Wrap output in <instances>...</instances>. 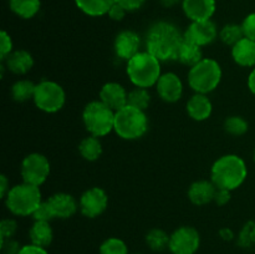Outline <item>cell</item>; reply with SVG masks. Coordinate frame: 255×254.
Returning a JSON list of instances; mask_svg holds the SVG:
<instances>
[{
  "mask_svg": "<svg viewBox=\"0 0 255 254\" xmlns=\"http://www.w3.org/2000/svg\"><path fill=\"white\" fill-rule=\"evenodd\" d=\"M117 0H75L77 7L90 16H101L109 12Z\"/></svg>",
  "mask_w": 255,
  "mask_h": 254,
  "instance_id": "cb8c5ba5",
  "label": "cell"
},
{
  "mask_svg": "<svg viewBox=\"0 0 255 254\" xmlns=\"http://www.w3.org/2000/svg\"><path fill=\"white\" fill-rule=\"evenodd\" d=\"M29 238L31 244L46 248L54 239V231L49 222L35 221L29 231Z\"/></svg>",
  "mask_w": 255,
  "mask_h": 254,
  "instance_id": "7402d4cb",
  "label": "cell"
},
{
  "mask_svg": "<svg viewBox=\"0 0 255 254\" xmlns=\"http://www.w3.org/2000/svg\"><path fill=\"white\" fill-rule=\"evenodd\" d=\"M127 95L122 85L117 82H107L100 90V101L104 102L112 111L117 112L127 105Z\"/></svg>",
  "mask_w": 255,
  "mask_h": 254,
  "instance_id": "9a60e30c",
  "label": "cell"
},
{
  "mask_svg": "<svg viewBox=\"0 0 255 254\" xmlns=\"http://www.w3.org/2000/svg\"><path fill=\"white\" fill-rule=\"evenodd\" d=\"M47 202H49L50 207H51V211L54 213L55 218L60 219H67L72 217L80 207V204L77 203L74 196L69 193H64V192L52 194L51 197L47 198Z\"/></svg>",
  "mask_w": 255,
  "mask_h": 254,
  "instance_id": "e0dca14e",
  "label": "cell"
},
{
  "mask_svg": "<svg viewBox=\"0 0 255 254\" xmlns=\"http://www.w3.org/2000/svg\"><path fill=\"white\" fill-rule=\"evenodd\" d=\"M232 57L243 67H255V41L243 37L232 47Z\"/></svg>",
  "mask_w": 255,
  "mask_h": 254,
  "instance_id": "ffe728a7",
  "label": "cell"
},
{
  "mask_svg": "<svg viewBox=\"0 0 255 254\" xmlns=\"http://www.w3.org/2000/svg\"><path fill=\"white\" fill-rule=\"evenodd\" d=\"M80 211L87 218H96L101 216L107 208L109 197L100 187H92L85 191L80 197Z\"/></svg>",
  "mask_w": 255,
  "mask_h": 254,
  "instance_id": "8fae6325",
  "label": "cell"
},
{
  "mask_svg": "<svg viewBox=\"0 0 255 254\" xmlns=\"http://www.w3.org/2000/svg\"><path fill=\"white\" fill-rule=\"evenodd\" d=\"M139 45H141V39L136 32L132 30H124L115 39L114 47L116 56L128 61L134 55L138 54Z\"/></svg>",
  "mask_w": 255,
  "mask_h": 254,
  "instance_id": "5bb4252c",
  "label": "cell"
},
{
  "mask_svg": "<svg viewBox=\"0 0 255 254\" xmlns=\"http://www.w3.org/2000/svg\"><path fill=\"white\" fill-rule=\"evenodd\" d=\"M126 12H127L126 10H125L124 7L116 1L114 5H112L111 9L109 10L107 15L110 16V19L115 20V21H121V20L125 17V15H126Z\"/></svg>",
  "mask_w": 255,
  "mask_h": 254,
  "instance_id": "60d3db41",
  "label": "cell"
},
{
  "mask_svg": "<svg viewBox=\"0 0 255 254\" xmlns=\"http://www.w3.org/2000/svg\"><path fill=\"white\" fill-rule=\"evenodd\" d=\"M10 187H9V181H7V177L5 174L0 176V194H1L2 198L6 197V194L9 193Z\"/></svg>",
  "mask_w": 255,
  "mask_h": 254,
  "instance_id": "7bdbcfd3",
  "label": "cell"
},
{
  "mask_svg": "<svg viewBox=\"0 0 255 254\" xmlns=\"http://www.w3.org/2000/svg\"><path fill=\"white\" fill-rule=\"evenodd\" d=\"M21 249V246L19 244V242L15 241V239L9 238L1 241V252L2 254H17Z\"/></svg>",
  "mask_w": 255,
  "mask_h": 254,
  "instance_id": "74e56055",
  "label": "cell"
},
{
  "mask_svg": "<svg viewBox=\"0 0 255 254\" xmlns=\"http://www.w3.org/2000/svg\"><path fill=\"white\" fill-rule=\"evenodd\" d=\"M79 152L82 156V158L86 161L94 162L100 158L102 154V143L100 141L99 137L96 136H90L85 137L79 144Z\"/></svg>",
  "mask_w": 255,
  "mask_h": 254,
  "instance_id": "d4e9b609",
  "label": "cell"
},
{
  "mask_svg": "<svg viewBox=\"0 0 255 254\" xmlns=\"http://www.w3.org/2000/svg\"><path fill=\"white\" fill-rule=\"evenodd\" d=\"M146 243L152 251L162 252L168 248L169 236L166 232L162 231V229H151L146 236Z\"/></svg>",
  "mask_w": 255,
  "mask_h": 254,
  "instance_id": "f1b7e54d",
  "label": "cell"
},
{
  "mask_svg": "<svg viewBox=\"0 0 255 254\" xmlns=\"http://www.w3.org/2000/svg\"><path fill=\"white\" fill-rule=\"evenodd\" d=\"M218 36V29L212 20H204V21H192L183 32L184 40L198 46H206L212 44Z\"/></svg>",
  "mask_w": 255,
  "mask_h": 254,
  "instance_id": "7c38bea8",
  "label": "cell"
},
{
  "mask_svg": "<svg viewBox=\"0 0 255 254\" xmlns=\"http://www.w3.org/2000/svg\"><path fill=\"white\" fill-rule=\"evenodd\" d=\"M238 246L244 249L255 248V222H247L241 229L238 236Z\"/></svg>",
  "mask_w": 255,
  "mask_h": 254,
  "instance_id": "4dcf8cb0",
  "label": "cell"
},
{
  "mask_svg": "<svg viewBox=\"0 0 255 254\" xmlns=\"http://www.w3.org/2000/svg\"><path fill=\"white\" fill-rule=\"evenodd\" d=\"M247 176V164L238 154H224L212 166L211 181L217 188L234 191L244 183Z\"/></svg>",
  "mask_w": 255,
  "mask_h": 254,
  "instance_id": "7a4b0ae2",
  "label": "cell"
},
{
  "mask_svg": "<svg viewBox=\"0 0 255 254\" xmlns=\"http://www.w3.org/2000/svg\"><path fill=\"white\" fill-rule=\"evenodd\" d=\"M254 161H255V149H254Z\"/></svg>",
  "mask_w": 255,
  "mask_h": 254,
  "instance_id": "7dc6e473",
  "label": "cell"
},
{
  "mask_svg": "<svg viewBox=\"0 0 255 254\" xmlns=\"http://www.w3.org/2000/svg\"><path fill=\"white\" fill-rule=\"evenodd\" d=\"M146 0H117L120 5L124 7L126 11H136L143 6Z\"/></svg>",
  "mask_w": 255,
  "mask_h": 254,
  "instance_id": "ab89813d",
  "label": "cell"
},
{
  "mask_svg": "<svg viewBox=\"0 0 255 254\" xmlns=\"http://www.w3.org/2000/svg\"><path fill=\"white\" fill-rule=\"evenodd\" d=\"M157 92L163 101L173 104L182 97L183 94V84L178 75L174 72L162 74L156 84Z\"/></svg>",
  "mask_w": 255,
  "mask_h": 254,
  "instance_id": "4fadbf2b",
  "label": "cell"
},
{
  "mask_svg": "<svg viewBox=\"0 0 255 254\" xmlns=\"http://www.w3.org/2000/svg\"><path fill=\"white\" fill-rule=\"evenodd\" d=\"M222 80V67L218 61L209 57L192 66L188 72L189 87L197 94H209L219 86Z\"/></svg>",
  "mask_w": 255,
  "mask_h": 254,
  "instance_id": "5b68a950",
  "label": "cell"
},
{
  "mask_svg": "<svg viewBox=\"0 0 255 254\" xmlns=\"http://www.w3.org/2000/svg\"><path fill=\"white\" fill-rule=\"evenodd\" d=\"M133 254H138V253H133Z\"/></svg>",
  "mask_w": 255,
  "mask_h": 254,
  "instance_id": "c3c4849f",
  "label": "cell"
},
{
  "mask_svg": "<svg viewBox=\"0 0 255 254\" xmlns=\"http://www.w3.org/2000/svg\"><path fill=\"white\" fill-rule=\"evenodd\" d=\"M242 27H243L244 36L255 41V12L249 14L248 16L243 20Z\"/></svg>",
  "mask_w": 255,
  "mask_h": 254,
  "instance_id": "8d00e7d4",
  "label": "cell"
},
{
  "mask_svg": "<svg viewBox=\"0 0 255 254\" xmlns=\"http://www.w3.org/2000/svg\"><path fill=\"white\" fill-rule=\"evenodd\" d=\"M219 236H221L222 239H224V241H232V239L234 238L233 231L229 228H222L221 231H219Z\"/></svg>",
  "mask_w": 255,
  "mask_h": 254,
  "instance_id": "ee69618b",
  "label": "cell"
},
{
  "mask_svg": "<svg viewBox=\"0 0 255 254\" xmlns=\"http://www.w3.org/2000/svg\"><path fill=\"white\" fill-rule=\"evenodd\" d=\"M183 40V34L176 25L168 21H157L147 31L146 51L161 62L174 61Z\"/></svg>",
  "mask_w": 255,
  "mask_h": 254,
  "instance_id": "6da1fadb",
  "label": "cell"
},
{
  "mask_svg": "<svg viewBox=\"0 0 255 254\" xmlns=\"http://www.w3.org/2000/svg\"><path fill=\"white\" fill-rule=\"evenodd\" d=\"M203 59L204 57H203V52H202L201 46L193 44V42L187 41V40H183V42H182L181 47H179L178 50L177 61L192 67L196 64H198V62Z\"/></svg>",
  "mask_w": 255,
  "mask_h": 254,
  "instance_id": "603a6c76",
  "label": "cell"
},
{
  "mask_svg": "<svg viewBox=\"0 0 255 254\" xmlns=\"http://www.w3.org/2000/svg\"><path fill=\"white\" fill-rule=\"evenodd\" d=\"M148 129V119L143 110L126 105L115 114L114 131L121 138L133 141L141 138Z\"/></svg>",
  "mask_w": 255,
  "mask_h": 254,
  "instance_id": "277c9868",
  "label": "cell"
},
{
  "mask_svg": "<svg viewBox=\"0 0 255 254\" xmlns=\"http://www.w3.org/2000/svg\"><path fill=\"white\" fill-rule=\"evenodd\" d=\"M213 111V105L207 95L194 94L187 102V112L194 121H206Z\"/></svg>",
  "mask_w": 255,
  "mask_h": 254,
  "instance_id": "ac0fdd59",
  "label": "cell"
},
{
  "mask_svg": "<svg viewBox=\"0 0 255 254\" xmlns=\"http://www.w3.org/2000/svg\"><path fill=\"white\" fill-rule=\"evenodd\" d=\"M12 52V40L6 31L0 32V59L4 61L6 56Z\"/></svg>",
  "mask_w": 255,
  "mask_h": 254,
  "instance_id": "d590c367",
  "label": "cell"
},
{
  "mask_svg": "<svg viewBox=\"0 0 255 254\" xmlns=\"http://www.w3.org/2000/svg\"><path fill=\"white\" fill-rule=\"evenodd\" d=\"M217 187L212 181H197L191 184L188 189V198L196 206H204L213 201Z\"/></svg>",
  "mask_w": 255,
  "mask_h": 254,
  "instance_id": "44dd1931",
  "label": "cell"
},
{
  "mask_svg": "<svg viewBox=\"0 0 255 254\" xmlns=\"http://www.w3.org/2000/svg\"><path fill=\"white\" fill-rule=\"evenodd\" d=\"M126 72L134 86L148 89L161 77V61L148 51H139L127 61Z\"/></svg>",
  "mask_w": 255,
  "mask_h": 254,
  "instance_id": "3957f363",
  "label": "cell"
},
{
  "mask_svg": "<svg viewBox=\"0 0 255 254\" xmlns=\"http://www.w3.org/2000/svg\"><path fill=\"white\" fill-rule=\"evenodd\" d=\"M231 192L232 191H228V189L217 188L216 193H214L213 201L216 202L218 206H224V204H227L231 201Z\"/></svg>",
  "mask_w": 255,
  "mask_h": 254,
  "instance_id": "f35d334b",
  "label": "cell"
},
{
  "mask_svg": "<svg viewBox=\"0 0 255 254\" xmlns=\"http://www.w3.org/2000/svg\"><path fill=\"white\" fill-rule=\"evenodd\" d=\"M17 254H49L47 251L42 247L35 246V244H26V246H22L21 249Z\"/></svg>",
  "mask_w": 255,
  "mask_h": 254,
  "instance_id": "b9f144b4",
  "label": "cell"
},
{
  "mask_svg": "<svg viewBox=\"0 0 255 254\" xmlns=\"http://www.w3.org/2000/svg\"><path fill=\"white\" fill-rule=\"evenodd\" d=\"M179 1H181V0H159V2H161V4L166 7L174 6V5L178 4Z\"/></svg>",
  "mask_w": 255,
  "mask_h": 254,
  "instance_id": "bcb514c9",
  "label": "cell"
},
{
  "mask_svg": "<svg viewBox=\"0 0 255 254\" xmlns=\"http://www.w3.org/2000/svg\"><path fill=\"white\" fill-rule=\"evenodd\" d=\"M32 217H34L35 221H44V222H50L51 219H54V213L51 211V207H50L49 202L45 201L41 202L39 204L35 212L32 213Z\"/></svg>",
  "mask_w": 255,
  "mask_h": 254,
  "instance_id": "836d02e7",
  "label": "cell"
},
{
  "mask_svg": "<svg viewBox=\"0 0 255 254\" xmlns=\"http://www.w3.org/2000/svg\"><path fill=\"white\" fill-rule=\"evenodd\" d=\"M2 62L12 74L25 75L34 66V57L26 50H15Z\"/></svg>",
  "mask_w": 255,
  "mask_h": 254,
  "instance_id": "d6986e66",
  "label": "cell"
},
{
  "mask_svg": "<svg viewBox=\"0 0 255 254\" xmlns=\"http://www.w3.org/2000/svg\"><path fill=\"white\" fill-rule=\"evenodd\" d=\"M183 11L192 21L211 20L216 11V0H182Z\"/></svg>",
  "mask_w": 255,
  "mask_h": 254,
  "instance_id": "2e32d148",
  "label": "cell"
},
{
  "mask_svg": "<svg viewBox=\"0 0 255 254\" xmlns=\"http://www.w3.org/2000/svg\"><path fill=\"white\" fill-rule=\"evenodd\" d=\"M115 114L102 101H91L85 106L82 121L92 136L104 137L115 128Z\"/></svg>",
  "mask_w": 255,
  "mask_h": 254,
  "instance_id": "52a82bcc",
  "label": "cell"
},
{
  "mask_svg": "<svg viewBox=\"0 0 255 254\" xmlns=\"http://www.w3.org/2000/svg\"><path fill=\"white\" fill-rule=\"evenodd\" d=\"M34 104L41 111L54 114L64 107L66 94L61 85L50 80H42L36 85L34 94Z\"/></svg>",
  "mask_w": 255,
  "mask_h": 254,
  "instance_id": "ba28073f",
  "label": "cell"
},
{
  "mask_svg": "<svg viewBox=\"0 0 255 254\" xmlns=\"http://www.w3.org/2000/svg\"><path fill=\"white\" fill-rule=\"evenodd\" d=\"M17 231V223L15 219L6 218L2 219L1 223H0V237H1V241L4 239L12 238L15 236Z\"/></svg>",
  "mask_w": 255,
  "mask_h": 254,
  "instance_id": "e575fe53",
  "label": "cell"
},
{
  "mask_svg": "<svg viewBox=\"0 0 255 254\" xmlns=\"http://www.w3.org/2000/svg\"><path fill=\"white\" fill-rule=\"evenodd\" d=\"M149 102H151V95L148 90L143 87H134L127 95V105L136 109L146 111L147 107L149 106Z\"/></svg>",
  "mask_w": 255,
  "mask_h": 254,
  "instance_id": "f546056e",
  "label": "cell"
},
{
  "mask_svg": "<svg viewBox=\"0 0 255 254\" xmlns=\"http://www.w3.org/2000/svg\"><path fill=\"white\" fill-rule=\"evenodd\" d=\"M41 202V192L39 187L25 182L11 187L5 197L6 208L12 214L20 217L32 216Z\"/></svg>",
  "mask_w": 255,
  "mask_h": 254,
  "instance_id": "8992f818",
  "label": "cell"
},
{
  "mask_svg": "<svg viewBox=\"0 0 255 254\" xmlns=\"http://www.w3.org/2000/svg\"><path fill=\"white\" fill-rule=\"evenodd\" d=\"M100 254H129L126 243L122 239L111 237L100 246Z\"/></svg>",
  "mask_w": 255,
  "mask_h": 254,
  "instance_id": "d6a6232c",
  "label": "cell"
},
{
  "mask_svg": "<svg viewBox=\"0 0 255 254\" xmlns=\"http://www.w3.org/2000/svg\"><path fill=\"white\" fill-rule=\"evenodd\" d=\"M20 173L25 183L40 187L50 174L49 159L41 153L27 154L21 162Z\"/></svg>",
  "mask_w": 255,
  "mask_h": 254,
  "instance_id": "9c48e42d",
  "label": "cell"
},
{
  "mask_svg": "<svg viewBox=\"0 0 255 254\" xmlns=\"http://www.w3.org/2000/svg\"><path fill=\"white\" fill-rule=\"evenodd\" d=\"M243 37H246L244 36L243 27H242V25L238 24H227L219 31V39L222 40V42L232 47L237 42L241 41Z\"/></svg>",
  "mask_w": 255,
  "mask_h": 254,
  "instance_id": "83f0119b",
  "label": "cell"
},
{
  "mask_svg": "<svg viewBox=\"0 0 255 254\" xmlns=\"http://www.w3.org/2000/svg\"><path fill=\"white\" fill-rule=\"evenodd\" d=\"M10 9L22 19H31L39 12L40 0H9Z\"/></svg>",
  "mask_w": 255,
  "mask_h": 254,
  "instance_id": "484cf974",
  "label": "cell"
},
{
  "mask_svg": "<svg viewBox=\"0 0 255 254\" xmlns=\"http://www.w3.org/2000/svg\"><path fill=\"white\" fill-rule=\"evenodd\" d=\"M248 87H249V90H251L252 94H253L255 96V67L253 70H252L251 74H249Z\"/></svg>",
  "mask_w": 255,
  "mask_h": 254,
  "instance_id": "f6af8a7d",
  "label": "cell"
},
{
  "mask_svg": "<svg viewBox=\"0 0 255 254\" xmlns=\"http://www.w3.org/2000/svg\"><path fill=\"white\" fill-rule=\"evenodd\" d=\"M199 246L201 236L193 227H179L169 236L168 249L172 254H196Z\"/></svg>",
  "mask_w": 255,
  "mask_h": 254,
  "instance_id": "30bf717a",
  "label": "cell"
},
{
  "mask_svg": "<svg viewBox=\"0 0 255 254\" xmlns=\"http://www.w3.org/2000/svg\"><path fill=\"white\" fill-rule=\"evenodd\" d=\"M248 128V122L241 116H231L224 121V129L232 136H242L247 133Z\"/></svg>",
  "mask_w": 255,
  "mask_h": 254,
  "instance_id": "1f68e13d",
  "label": "cell"
},
{
  "mask_svg": "<svg viewBox=\"0 0 255 254\" xmlns=\"http://www.w3.org/2000/svg\"><path fill=\"white\" fill-rule=\"evenodd\" d=\"M36 85L30 80H19L11 86V96L15 101L25 102L34 99Z\"/></svg>",
  "mask_w": 255,
  "mask_h": 254,
  "instance_id": "4316f807",
  "label": "cell"
}]
</instances>
